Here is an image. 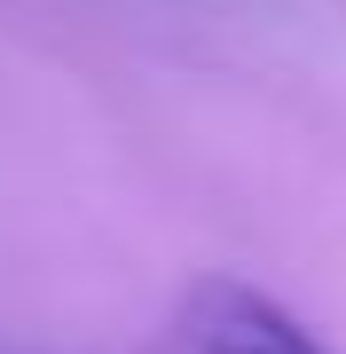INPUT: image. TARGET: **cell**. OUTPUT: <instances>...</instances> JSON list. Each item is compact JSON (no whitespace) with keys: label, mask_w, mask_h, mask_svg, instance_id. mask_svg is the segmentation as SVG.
I'll list each match as a JSON object with an SVG mask.
<instances>
[{"label":"cell","mask_w":346,"mask_h":354,"mask_svg":"<svg viewBox=\"0 0 346 354\" xmlns=\"http://www.w3.org/2000/svg\"><path fill=\"white\" fill-rule=\"evenodd\" d=\"M181 339L197 354H323V339L244 276H197L181 291Z\"/></svg>","instance_id":"cell-1"}]
</instances>
